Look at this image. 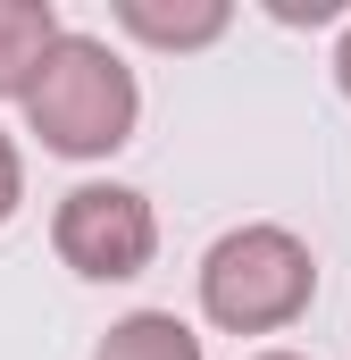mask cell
Instances as JSON below:
<instances>
[{
	"mask_svg": "<svg viewBox=\"0 0 351 360\" xmlns=\"http://www.w3.org/2000/svg\"><path fill=\"white\" fill-rule=\"evenodd\" d=\"M25 126L42 134V151L59 160H109L134 143L143 126V84L134 68L100 42V34H76L59 25V42L42 51L34 84H25Z\"/></svg>",
	"mask_w": 351,
	"mask_h": 360,
	"instance_id": "obj_1",
	"label": "cell"
},
{
	"mask_svg": "<svg viewBox=\"0 0 351 360\" xmlns=\"http://www.w3.org/2000/svg\"><path fill=\"white\" fill-rule=\"evenodd\" d=\"M318 302V252L293 226H226L201 252V319L226 335H284Z\"/></svg>",
	"mask_w": 351,
	"mask_h": 360,
	"instance_id": "obj_2",
	"label": "cell"
},
{
	"mask_svg": "<svg viewBox=\"0 0 351 360\" xmlns=\"http://www.w3.org/2000/svg\"><path fill=\"white\" fill-rule=\"evenodd\" d=\"M51 252L67 260V269L84 276V285H134V276L159 260V210H151V193H134V184H76V193H59V210H51Z\"/></svg>",
	"mask_w": 351,
	"mask_h": 360,
	"instance_id": "obj_3",
	"label": "cell"
},
{
	"mask_svg": "<svg viewBox=\"0 0 351 360\" xmlns=\"http://www.w3.org/2000/svg\"><path fill=\"white\" fill-rule=\"evenodd\" d=\"M109 17H117L134 42H151V51H209V42L234 25L226 0H117Z\"/></svg>",
	"mask_w": 351,
	"mask_h": 360,
	"instance_id": "obj_4",
	"label": "cell"
},
{
	"mask_svg": "<svg viewBox=\"0 0 351 360\" xmlns=\"http://www.w3.org/2000/svg\"><path fill=\"white\" fill-rule=\"evenodd\" d=\"M51 42H59V8L51 0H0V101H25Z\"/></svg>",
	"mask_w": 351,
	"mask_h": 360,
	"instance_id": "obj_5",
	"label": "cell"
},
{
	"mask_svg": "<svg viewBox=\"0 0 351 360\" xmlns=\"http://www.w3.org/2000/svg\"><path fill=\"white\" fill-rule=\"evenodd\" d=\"M92 360H209V352H201V335H192L176 310H126V319L92 344Z\"/></svg>",
	"mask_w": 351,
	"mask_h": 360,
	"instance_id": "obj_6",
	"label": "cell"
},
{
	"mask_svg": "<svg viewBox=\"0 0 351 360\" xmlns=\"http://www.w3.org/2000/svg\"><path fill=\"white\" fill-rule=\"evenodd\" d=\"M17 201H25V151H17V134L0 126V226L17 218Z\"/></svg>",
	"mask_w": 351,
	"mask_h": 360,
	"instance_id": "obj_7",
	"label": "cell"
},
{
	"mask_svg": "<svg viewBox=\"0 0 351 360\" xmlns=\"http://www.w3.org/2000/svg\"><path fill=\"white\" fill-rule=\"evenodd\" d=\"M276 17L284 25H326V17H343V0H310V8L301 0H276Z\"/></svg>",
	"mask_w": 351,
	"mask_h": 360,
	"instance_id": "obj_8",
	"label": "cell"
},
{
	"mask_svg": "<svg viewBox=\"0 0 351 360\" xmlns=\"http://www.w3.org/2000/svg\"><path fill=\"white\" fill-rule=\"evenodd\" d=\"M335 84H343V101H351V25H343V42H335Z\"/></svg>",
	"mask_w": 351,
	"mask_h": 360,
	"instance_id": "obj_9",
	"label": "cell"
},
{
	"mask_svg": "<svg viewBox=\"0 0 351 360\" xmlns=\"http://www.w3.org/2000/svg\"><path fill=\"white\" fill-rule=\"evenodd\" d=\"M251 360H301V352H251Z\"/></svg>",
	"mask_w": 351,
	"mask_h": 360,
	"instance_id": "obj_10",
	"label": "cell"
}]
</instances>
